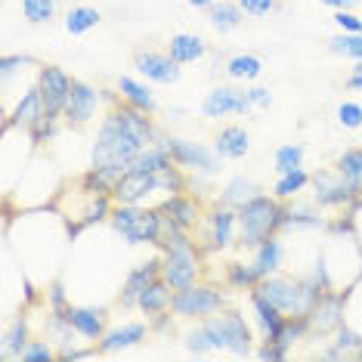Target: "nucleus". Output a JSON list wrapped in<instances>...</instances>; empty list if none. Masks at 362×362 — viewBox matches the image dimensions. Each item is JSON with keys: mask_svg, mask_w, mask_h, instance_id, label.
Instances as JSON below:
<instances>
[{"mask_svg": "<svg viewBox=\"0 0 362 362\" xmlns=\"http://www.w3.org/2000/svg\"><path fill=\"white\" fill-rule=\"evenodd\" d=\"M146 115L149 112L136 109V105H130V103L105 115L100 134H96V146H93V170H100L109 186H115L127 174L130 161H134L146 146H152L155 127Z\"/></svg>", "mask_w": 362, "mask_h": 362, "instance_id": "f257e3e1", "label": "nucleus"}, {"mask_svg": "<svg viewBox=\"0 0 362 362\" xmlns=\"http://www.w3.org/2000/svg\"><path fill=\"white\" fill-rule=\"evenodd\" d=\"M254 294L267 298L273 307H279L285 316H310V310L319 303L325 288L316 279H285V276H267L254 285Z\"/></svg>", "mask_w": 362, "mask_h": 362, "instance_id": "f03ea898", "label": "nucleus"}, {"mask_svg": "<svg viewBox=\"0 0 362 362\" xmlns=\"http://www.w3.org/2000/svg\"><path fill=\"white\" fill-rule=\"evenodd\" d=\"M288 208L279 204V199H267V195H254L238 208V229H242V245L257 248L269 235H276L279 226H285Z\"/></svg>", "mask_w": 362, "mask_h": 362, "instance_id": "7ed1b4c3", "label": "nucleus"}, {"mask_svg": "<svg viewBox=\"0 0 362 362\" xmlns=\"http://www.w3.org/2000/svg\"><path fill=\"white\" fill-rule=\"evenodd\" d=\"M112 226L115 233H121L130 245H158L161 238V211H143L136 204H118L112 208Z\"/></svg>", "mask_w": 362, "mask_h": 362, "instance_id": "20e7f679", "label": "nucleus"}, {"mask_svg": "<svg viewBox=\"0 0 362 362\" xmlns=\"http://www.w3.org/2000/svg\"><path fill=\"white\" fill-rule=\"evenodd\" d=\"M202 328H204V334H208L214 350H229L233 356H248L251 353V332L238 313L211 316Z\"/></svg>", "mask_w": 362, "mask_h": 362, "instance_id": "39448f33", "label": "nucleus"}, {"mask_svg": "<svg viewBox=\"0 0 362 362\" xmlns=\"http://www.w3.org/2000/svg\"><path fill=\"white\" fill-rule=\"evenodd\" d=\"M71 81L62 69L56 65H44L37 75V90H40V103H44V115L47 118H59L69 105V96H71Z\"/></svg>", "mask_w": 362, "mask_h": 362, "instance_id": "423d86ee", "label": "nucleus"}, {"mask_svg": "<svg viewBox=\"0 0 362 362\" xmlns=\"http://www.w3.org/2000/svg\"><path fill=\"white\" fill-rule=\"evenodd\" d=\"M226 298L217 291V288H208V285H189L183 291L174 294L170 300V310L177 316H211V313L223 310Z\"/></svg>", "mask_w": 362, "mask_h": 362, "instance_id": "0eeeda50", "label": "nucleus"}, {"mask_svg": "<svg viewBox=\"0 0 362 362\" xmlns=\"http://www.w3.org/2000/svg\"><path fill=\"white\" fill-rule=\"evenodd\" d=\"M195 276H199V257H195L192 245L164 251V257H161V279L174 288V291H183V288L195 285Z\"/></svg>", "mask_w": 362, "mask_h": 362, "instance_id": "6e6552de", "label": "nucleus"}, {"mask_svg": "<svg viewBox=\"0 0 362 362\" xmlns=\"http://www.w3.org/2000/svg\"><path fill=\"white\" fill-rule=\"evenodd\" d=\"M168 146L170 158H174L177 168H186V170H202V174H217V152L204 149L199 143H186V139H164Z\"/></svg>", "mask_w": 362, "mask_h": 362, "instance_id": "1a4fd4ad", "label": "nucleus"}, {"mask_svg": "<svg viewBox=\"0 0 362 362\" xmlns=\"http://www.w3.org/2000/svg\"><path fill=\"white\" fill-rule=\"evenodd\" d=\"M251 96L245 93V90H235V87H217L208 93V100H204L202 112L208 115V118H220V115H245L251 109Z\"/></svg>", "mask_w": 362, "mask_h": 362, "instance_id": "9d476101", "label": "nucleus"}, {"mask_svg": "<svg viewBox=\"0 0 362 362\" xmlns=\"http://www.w3.org/2000/svg\"><path fill=\"white\" fill-rule=\"evenodd\" d=\"M96 105H100V93H96L90 84H84V81H75V84H71V96H69V105H65L62 118L69 121V124L81 127L96 115Z\"/></svg>", "mask_w": 362, "mask_h": 362, "instance_id": "9b49d317", "label": "nucleus"}, {"mask_svg": "<svg viewBox=\"0 0 362 362\" xmlns=\"http://www.w3.org/2000/svg\"><path fill=\"white\" fill-rule=\"evenodd\" d=\"M152 192H158L155 174H136V170H127V174L112 186V199L118 204H139Z\"/></svg>", "mask_w": 362, "mask_h": 362, "instance_id": "f8f14e48", "label": "nucleus"}, {"mask_svg": "<svg viewBox=\"0 0 362 362\" xmlns=\"http://www.w3.org/2000/svg\"><path fill=\"white\" fill-rule=\"evenodd\" d=\"M310 328L319 334H328V332H337L344 325V294H322L319 303L310 310Z\"/></svg>", "mask_w": 362, "mask_h": 362, "instance_id": "ddd939ff", "label": "nucleus"}, {"mask_svg": "<svg viewBox=\"0 0 362 362\" xmlns=\"http://www.w3.org/2000/svg\"><path fill=\"white\" fill-rule=\"evenodd\" d=\"M134 65H136L139 75L155 81V84H174V81L180 78V69H177L180 62L170 59V53H155V50L136 53Z\"/></svg>", "mask_w": 362, "mask_h": 362, "instance_id": "4468645a", "label": "nucleus"}, {"mask_svg": "<svg viewBox=\"0 0 362 362\" xmlns=\"http://www.w3.org/2000/svg\"><path fill=\"white\" fill-rule=\"evenodd\" d=\"M310 183L316 186V202L319 204H347L353 195L362 192V189L350 186L341 174H337V177H332V174H316Z\"/></svg>", "mask_w": 362, "mask_h": 362, "instance_id": "2eb2a0df", "label": "nucleus"}, {"mask_svg": "<svg viewBox=\"0 0 362 362\" xmlns=\"http://www.w3.org/2000/svg\"><path fill=\"white\" fill-rule=\"evenodd\" d=\"M155 279H161V260H149V263H139L134 273L127 276L124 291H121V307H136L139 294L149 288Z\"/></svg>", "mask_w": 362, "mask_h": 362, "instance_id": "dca6fc26", "label": "nucleus"}, {"mask_svg": "<svg viewBox=\"0 0 362 362\" xmlns=\"http://www.w3.org/2000/svg\"><path fill=\"white\" fill-rule=\"evenodd\" d=\"M78 334L90 337V341H100L105 332V310H93V307H69L62 313Z\"/></svg>", "mask_w": 362, "mask_h": 362, "instance_id": "f3484780", "label": "nucleus"}, {"mask_svg": "<svg viewBox=\"0 0 362 362\" xmlns=\"http://www.w3.org/2000/svg\"><path fill=\"white\" fill-rule=\"evenodd\" d=\"M174 288H170L164 279H155V282L146 288L143 294H139V300H136V307L146 313V316H161L164 310H170V300H174Z\"/></svg>", "mask_w": 362, "mask_h": 362, "instance_id": "a211bd4d", "label": "nucleus"}, {"mask_svg": "<svg viewBox=\"0 0 362 362\" xmlns=\"http://www.w3.org/2000/svg\"><path fill=\"white\" fill-rule=\"evenodd\" d=\"M214 152L220 158H245L248 155V134L242 127H223L214 139Z\"/></svg>", "mask_w": 362, "mask_h": 362, "instance_id": "6ab92c4d", "label": "nucleus"}, {"mask_svg": "<svg viewBox=\"0 0 362 362\" xmlns=\"http://www.w3.org/2000/svg\"><path fill=\"white\" fill-rule=\"evenodd\" d=\"M254 273H257V279H267L273 276L279 267H282V242H279L276 235H269L267 242L257 245V257H254Z\"/></svg>", "mask_w": 362, "mask_h": 362, "instance_id": "aec40b11", "label": "nucleus"}, {"mask_svg": "<svg viewBox=\"0 0 362 362\" xmlns=\"http://www.w3.org/2000/svg\"><path fill=\"white\" fill-rule=\"evenodd\" d=\"M146 337V325H121L115 328V332L103 334L100 337V353H115V350H124V347H134V344H139Z\"/></svg>", "mask_w": 362, "mask_h": 362, "instance_id": "412c9836", "label": "nucleus"}, {"mask_svg": "<svg viewBox=\"0 0 362 362\" xmlns=\"http://www.w3.org/2000/svg\"><path fill=\"white\" fill-rule=\"evenodd\" d=\"M44 115V103H40V90L37 87H31L25 96H22V103L16 105V112H13V118L6 121V127H31L35 121Z\"/></svg>", "mask_w": 362, "mask_h": 362, "instance_id": "4be33fe9", "label": "nucleus"}, {"mask_svg": "<svg viewBox=\"0 0 362 362\" xmlns=\"http://www.w3.org/2000/svg\"><path fill=\"white\" fill-rule=\"evenodd\" d=\"M251 303H254V313H257V325H260L263 337H276L279 328H282V322H285L282 310L273 307L267 298H260V294H254V291H251Z\"/></svg>", "mask_w": 362, "mask_h": 362, "instance_id": "5701e85b", "label": "nucleus"}, {"mask_svg": "<svg viewBox=\"0 0 362 362\" xmlns=\"http://www.w3.org/2000/svg\"><path fill=\"white\" fill-rule=\"evenodd\" d=\"M170 59L180 62V65H189V62H199L204 56V40L199 35H177L170 40Z\"/></svg>", "mask_w": 362, "mask_h": 362, "instance_id": "b1692460", "label": "nucleus"}, {"mask_svg": "<svg viewBox=\"0 0 362 362\" xmlns=\"http://www.w3.org/2000/svg\"><path fill=\"white\" fill-rule=\"evenodd\" d=\"M238 223V214H233L229 208H217L211 214V245L214 248H226L233 242V229Z\"/></svg>", "mask_w": 362, "mask_h": 362, "instance_id": "393cba45", "label": "nucleus"}, {"mask_svg": "<svg viewBox=\"0 0 362 362\" xmlns=\"http://www.w3.org/2000/svg\"><path fill=\"white\" fill-rule=\"evenodd\" d=\"M164 217H170L174 223L180 226H186V229H192L195 226V220H199V208H195L189 199H183V195H170L168 202H161V208H158Z\"/></svg>", "mask_w": 362, "mask_h": 362, "instance_id": "a878e982", "label": "nucleus"}, {"mask_svg": "<svg viewBox=\"0 0 362 362\" xmlns=\"http://www.w3.org/2000/svg\"><path fill=\"white\" fill-rule=\"evenodd\" d=\"M118 90H121V96H124V103L136 105V109H143V112H155V96L146 84H139L134 78H121Z\"/></svg>", "mask_w": 362, "mask_h": 362, "instance_id": "bb28decb", "label": "nucleus"}, {"mask_svg": "<svg viewBox=\"0 0 362 362\" xmlns=\"http://www.w3.org/2000/svg\"><path fill=\"white\" fill-rule=\"evenodd\" d=\"M208 19L217 31H233V28H238V22H242V6L220 0V4H214L208 10Z\"/></svg>", "mask_w": 362, "mask_h": 362, "instance_id": "cd10ccee", "label": "nucleus"}, {"mask_svg": "<svg viewBox=\"0 0 362 362\" xmlns=\"http://www.w3.org/2000/svg\"><path fill=\"white\" fill-rule=\"evenodd\" d=\"M337 174L347 180L350 186L362 189V149H347L337 155Z\"/></svg>", "mask_w": 362, "mask_h": 362, "instance_id": "c85d7f7f", "label": "nucleus"}, {"mask_svg": "<svg viewBox=\"0 0 362 362\" xmlns=\"http://www.w3.org/2000/svg\"><path fill=\"white\" fill-rule=\"evenodd\" d=\"M96 22H100V10H93V6H75V10H69V16H65V31L78 37L93 28Z\"/></svg>", "mask_w": 362, "mask_h": 362, "instance_id": "c756f323", "label": "nucleus"}, {"mask_svg": "<svg viewBox=\"0 0 362 362\" xmlns=\"http://www.w3.org/2000/svg\"><path fill=\"white\" fill-rule=\"evenodd\" d=\"M226 71H229V78H235V81H257L260 78V71H263V65L257 56H233V59L226 62Z\"/></svg>", "mask_w": 362, "mask_h": 362, "instance_id": "7c9ffc66", "label": "nucleus"}, {"mask_svg": "<svg viewBox=\"0 0 362 362\" xmlns=\"http://www.w3.org/2000/svg\"><path fill=\"white\" fill-rule=\"evenodd\" d=\"M28 322L25 319H16L13 322V328L4 334V353L6 356H19L22 359V353H25V347H28Z\"/></svg>", "mask_w": 362, "mask_h": 362, "instance_id": "2f4dec72", "label": "nucleus"}, {"mask_svg": "<svg viewBox=\"0 0 362 362\" xmlns=\"http://www.w3.org/2000/svg\"><path fill=\"white\" fill-rule=\"evenodd\" d=\"M310 174L303 168H298V170H291V174H282V180L276 183V199L282 202V199H291V195H298L303 186L310 183Z\"/></svg>", "mask_w": 362, "mask_h": 362, "instance_id": "473e14b6", "label": "nucleus"}, {"mask_svg": "<svg viewBox=\"0 0 362 362\" xmlns=\"http://www.w3.org/2000/svg\"><path fill=\"white\" fill-rule=\"evenodd\" d=\"M359 347H362V337L353 332V328L341 325V328H337V344H334L332 350H328V356H332V359H341V356H347V353H359Z\"/></svg>", "mask_w": 362, "mask_h": 362, "instance_id": "72a5a7b5", "label": "nucleus"}, {"mask_svg": "<svg viewBox=\"0 0 362 362\" xmlns=\"http://www.w3.org/2000/svg\"><path fill=\"white\" fill-rule=\"evenodd\" d=\"M254 199V183L251 180H233L226 189H223V204H233V208H242L245 202Z\"/></svg>", "mask_w": 362, "mask_h": 362, "instance_id": "f704fd0d", "label": "nucleus"}, {"mask_svg": "<svg viewBox=\"0 0 362 362\" xmlns=\"http://www.w3.org/2000/svg\"><path fill=\"white\" fill-rule=\"evenodd\" d=\"M22 13H25L28 22H50L53 13H56V0H22Z\"/></svg>", "mask_w": 362, "mask_h": 362, "instance_id": "c9c22d12", "label": "nucleus"}, {"mask_svg": "<svg viewBox=\"0 0 362 362\" xmlns=\"http://www.w3.org/2000/svg\"><path fill=\"white\" fill-rule=\"evenodd\" d=\"M300 161H303L300 146H282V149L276 152V170L279 174H291V170H298Z\"/></svg>", "mask_w": 362, "mask_h": 362, "instance_id": "e433bc0d", "label": "nucleus"}, {"mask_svg": "<svg viewBox=\"0 0 362 362\" xmlns=\"http://www.w3.org/2000/svg\"><path fill=\"white\" fill-rule=\"evenodd\" d=\"M105 217H112V199H109V192L96 195V199L87 204L84 223H100V220H105Z\"/></svg>", "mask_w": 362, "mask_h": 362, "instance_id": "4c0bfd02", "label": "nucleus"}, {"mask_svg": "<svg viewBox=\"0 0 362 362\" xmlns=\"http://www.w3.org/2000/svg\"><path fill=\"white\" fill-rule=\"evenodd\" d=\"M332 50L353 56V59H362V35H341L332 40Z\"/></svg>", "mask_w": 362, "mask_h": 362, "instance_id": "58836bf2", "label": "nucleus"}, {"mask_svg": "<svg viewBox=\"0 0 362 362\" xmlns=\"http://www.w3.org/2000/svg\"><path fill=\"white\" fill-rule=\"evenodd\" d=\"M229 282L235 288H254L260 282L257 273H254V267H242V263H229Z\"/></svg>", "mask_w": 362, "mask_h": 362, "instance_id": "ea45409f", "label": "nucleus"}, {"mask_svg": "<svg viewBox=\"0 0 362 362\" xmlns=\"http://www.w3.org/2000/svg\"><path fill=\"white\" fill-rule=\"evenodd\" d=\"M337 121H341L344 127H362V105L359 103H341Z\"/></svg>", "mask_w": 362, "mask_h": 362, "instance_id": "a19ab883", "label": "nucleus"}, {"mask_svg": "<svg viewBox=\"0 0 362 362\" xmlns=\"http://www.w3.org/2000/svg\"><path fill=\"white\" fill-rule=\"evenodd\" d=\"M22 359L25 362H50V359H56V353L47 341H37V344H28L25 353H22Z\"/></svg>", "mask_w": 362, "mask_h": 362, "instance_id": "79ce46f5", "label": "nucleus"}, {"mask_svg": "<svg viewBox=\"0 0 362 362\" xmlns=\"http://www.w3.org/2000/svg\"><path fill=\"white\" fill-rule=\"evenodd\" d=\"M238 6H242L245 16H254V19H260V16H269L276 10V0H238Z\"/></svg>", "mask_w": 362, "mask_h": 362, "instance_id": "37998d69", "label": "nucleus"}, {"mask_svg": "<svg viewBox=\"0 0 362 362\" xmlns=\"http://www.w3.org/2000/svg\"><path fill=\"white\" fill-rule=\"evenodd\" d=\"M334 22H337V28H344V35H359L362 31V19L359 16H353L350 10H337Z\"/></svg>", "mask_w": 362, "mask_h": 362, "instance_id": "c03bdc74", "label": "nucleus"}, {"mask_svg": "<svg viewBox=\"0 0 362 362\" xmlns=\"http://www.w3.org/2000/svg\"><path fill=\"white\" fill-rule=\"evenodd\" d=\"M186 347L192 350V353H208V350H214L211 347V341H208V334H204V328H195V332H189L186 334Z\"/></svg>", "mask_w": 362, "mask_h": 362, "instance_id": "a18cd8bd", "label": "nucleus"}, {"mask_svg": "<svg viewBox=\"0 0 362 362\" xmlns=\"http://www.w3.org/2000/svg\"><path fill=\"white\" fill-rule=\"evenodd\" d=\"M285 223H294V226H319L322 220H319L316 214H310V211H288Z\"/></svg>", "mask_w": 362, "mask_h": 362, "instance_id": "49530a36", "label": "nucleus"}, {"mask_svg": "<svg viewBox=\"0 0 362 362\" xmlns=\"http://www.w3.org/2000/svg\"><path fill=\"white\" fill-rule=\"evenodd\" d=\"M35 59H31V56H4V62H0V75L4 78H10L16 69H19V65H31Z\"/></svg>", "mask_w": 362, "mask_h": 362, "instance_id": "de8ad7c7", "label": "nucleus"}, {"mask_svg": "<svg viewBox=\"0 0 362 362\" xmlns=\"http://www.w3.org/2000/svg\"><path fill=\"white\" fill-rule=\"evenodd\" d=\"M257 356L260 359H285V347L279 341H269V337H267V344L257 350Z\"/></svg>", "mask_w": 362, "mask_h": 362, "instance_id": "09e8293b", "label": "nucleus"}, {"mask_svg": "<svg viewBox=\"0 0 362 362\" xmlns=\"http://www.w3.org/2000/svg\"><path fill=\"white\" fill-rule=\"evenodd\" d=\"M50 310H53V313H65V310H69L62 285H53V288H50Z\"/></svg>", "mask_w": 362, "mask_h": 362, "instance_id": "8fccbe9b", "label": "nucleus"}, {"mask_svg": "<svg viewBox=\"0 0 362 362\" xmlns=\"http://www.w3.org/2000/svg\"><path fill=\"white\" fill-rule=\"evenodd\" d=\"M248 96H251V103H254V105H269V90H263V87L248 90Z\"/></svg>", "mask_w": 362, "mask_h": 362, "instance_id": "3c124183", "label": "nucleus"}, {"mask_svg": "<svg viewBox=\"0 0 362 362\" xmlns=\"http://www.w3.org/2000/svg\"><path fill=\"white\" fill-rule=\"evenodd\" d=\"M322 4L334 6V10H350V4H353V0H322Z\"/></svg>", "mask_w": 362, "mask_h": 362, "instance_id": "603ef678", "label": "nucleus"}, {"mask_svg": "<svg viewBox=\"0 0 362 362\" xmlns=\"http://www.w3.org/2000/svg\"><path fill=\"white\" fill-rule=\"evenodd\" d=\"M189 6H195V10H211L214 6V0H186Z\"/></svg>", "mask_w": 362, "mask_h": 362, "instance_id": "864d4df0", "label": "nucleus"}, {"mask_svg": "<svg viewBox=\"0 0 362 362\" xmlns=\"http://www.w3.org/2000/svg\"><path fill=\"white\" fill-rule=\"evenodd\" d=\"M347 84H350L353 90H362V71H353V75H350V81H347Z\"/></svg>", "mask_w": 362, "mask_h": 362, "instance_id": "5fc2aeb1", "label": "nucleus"}, {"mask_svg": "<svg viewBox=\"0 0 362 362\" xmlns=\"http://www.w3.org/2000/svg\"><path fill=\"white\" fill-rule=\"evenodd\" d=\"M356 356H359V359H362V347H359V353H356Z\"/></svg>", "mask_w": 362, "mask_h": 362, "instance_id": "6e6d98bb", "label": "nucleus"}, {"mask_svg": "<svg viewBox=\"0 0 362 362\" xmlns=\"http://www.w3.org/2000/svg\"><path fill=\"white\" fill-rule=\"evenodd\" d=\"M359 35H362V31H359Z\"/></svg>", "mask_w": 362, "mask_h": 362, "instance_id": "4d7b16f0", "label": "nucleus"}]
</instances>
